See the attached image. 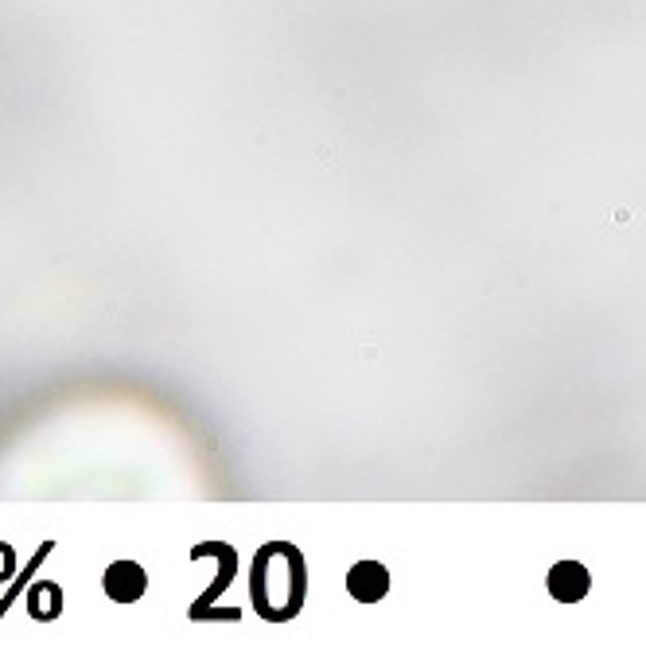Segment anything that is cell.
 Instances as JSON below:
<instances>
[{
	"mask_svg": "<svg viewBox=\"0 0 646 646\" xmlns=\"http://www.w3.org/2000/svg\"><path fill=\"white\" fill-rule=\"evenodd\" d=\"M304 588H308V576H304V557L296 545L288 541H273L257 553L253 561V576H250V592H253V608L261 619L269 623H285L296 611L304 608Z\"/></svg>",
	"mask_w": 646,
	"mask_h": 646,
	"instance_id": "cell-1",
	"label": "cell"
},
{
	"mask_svg": "<svg viewBox=\"0 0 646 646\" xmlns=\"http://www.w3.org/2000/svg\"><path fill=\"white\" fill-rule=\"evenodd\" d=\"M347 592H351L359 604H378V600L390 592V573H386V565H378V561H359V565H351V573H347Z\"/></svg>",
	"mask_w": 646,
	"mask_h": 646,
	"instance_id": "cell-2",
	"label": "cell"
},
{
	"mask_svg": "<svg viewBox=\"0 0 646 646\" xmlns=\"http://www.w3.org/2000/svg\"><path fill=\"white\" fill-rule=\"evenodd\" d=\"M549 596L553 600H561V604H576V600H584L588 596V584H592V576L584 565H576V561H561V565H553L549 569Z\"/></svg>",
	"mask_w": 646,
	"mask_h": 646,
	"instance_id": "cell-3",
	"label": "cell"
},
{
	"mask_svg": "<svg viewBox=\"0 0 646 646\" xmlns=\"http://www.w3.org/2000/svg\"><path fill=\"white\" fill-rule=\"evenodd\" d=\"M144 588H148V576H144L141 565H133V561H117V565H109L106 569V596L109 600H117V604H133V600H141Z\"/></svg>",
	"mask_w": 646,
	"mask_h": 646,
	"instance_id": "cell-4",
	"label": "cell"
},
{
	"mask_svg": "<svg viewBox=\"0 0 646 646\" xmlns=\"http://www.w3.org/2000/svg\"><path fill=\"white\" fill-rule=\"evenodd\" d=\"M63 592H59V584H36L32 588V596H28V611L36 615V619H55L59 611H63V600H59Z\"/></svg>",
	"mask_w": 646,
	"mask_h": 646,
	"instance_id": "cell-5",
	"label": "cell"
},
{
	"mask_svg": "<svg viewBox=\"0 0 646 646\" xmlns=\"http://www.w3.org/2000/svg\"><path fill=\"white\" fill-rule=\"evenodd\" d=\"M47 553H51V545H39V553H36V557H32V565H24V573H20V580H16V584L8 588V596L0 600V619H4V611H8V608H12V604H16V600H20V592L28 588V580H32V573H36L39 565L47 561Z\"/></svg>",
	"mask_w": 646,
	"mask_h": 646,
	"instance_id": "cell-6",
	"label": "cell"
},
{
	"mask_svg": "<svg viewBox=\"0 0 646 646\" xmlns=\"http://www.w3.org/2000/svg\"><path fill=\"white\" fill-rule=\"evenodd\" d=\"M8 573H12V549H8V545H0V580H4Z\"/></svg>",
	"mask_w": 646,
	"mask_h": 646,
	"instance_id": "cell-7",
	"label": "cell"
}]
</instances>
